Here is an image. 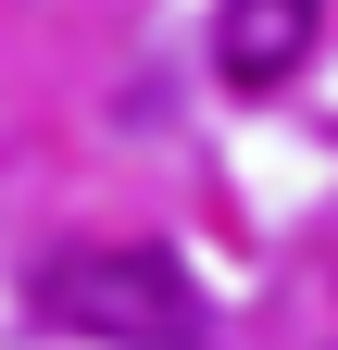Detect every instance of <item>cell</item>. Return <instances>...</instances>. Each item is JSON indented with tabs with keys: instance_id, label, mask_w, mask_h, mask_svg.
I'll use <instances>...</instances> for the list:
<instances>
[{
	"instance_id": "cell-1",
	"label": "cell",
	"mask_w": 338,
	"mask_h": 350,
	"mask_svg": "<svg viewBox=\"0 0 338 350\" xmlns=\"http://www.w3.org/2000/svg\"><path fill=\"white\" fill-rule=\"evenodd\" d=\"M38 300H51L75 338H101V350H200V275H188L176 250H151V238L63 250Z\"/></svg>"
},
{
	"instance_id": "cell-2",
	"label": "cell",
	"mask_w": 338,
	"mask_h": 350,
	"mask_svg": "<svg viewBox=\"0 0 338 350\" xmlns=\"http://www.w3.org/2000/svg\"><path fill=\"white\" fill-rule=\"evenodd\" d=\"M313 38H326V0H213V75L250 88V100L301 75Z\"/></svg>"
}]
</instances>
